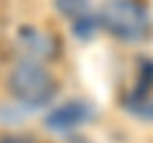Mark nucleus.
Wrapping results in <instances>:
<instances>
[{
  "mask_svg": "<svg viewBox=\"0 0 153 143\" xmlns=\"http://www.w3.org/2000/svg\"><path fill=\"white\" fill-rule=\"evenodd\" d=\"M94 118V107L89 100L84 97H69L64 102L51 105L44 115V128L56 136H69V133L79 130Z\"/></svg>",
  "mask_w": 153,
  "mask_h": 143,
  "instance_id": "3",
  "label": "nucleus"
},
{
  "mask_svg": "<svg viewBox=\"0 0 153 143\" xmlns=\"http://www.w3.org/2000/svg\"><path fill=\"white\" fill-rule=\"evenodd\" d=\"M16 46L21 51V56L36 59V61H46V64L59 51L54 33H49L41 26H33V23H23V26L16 28Z\"/></svg>",
  "mask_w": 153,
  "mask_h": 143,
  "instance_id": "4",
  "label": "nucleus"
},
{
  "mask_svg": "<svg viewBox=\"0 0 153 143\" xmlns=\"http://www.w3.org/2000/svg\"><path fill=\"white\" fill-rule=\"evenodd\" d=\"M0 143H38V141L33 136H28V133H3Z\"/></svg>",
  "mask_w": 153,
  "mask_h": 143,
  "instance_id": "9",
  "label": "nucleus"
},
{
  "mask_svg": "<svg viewBox=\"0 0 153 143\" xmlns=\"http://www.w3.org/2000/svg\"><path fill=\"white\" fill-rule=\"evenodd\" d=\"M51 5H54V13L59 18H64L66 23H74L79 18L94 13L92 0H51Z\"/></svg>",
  "mask_w": 153,
  "mask_h": 143,
  "instance_id": "6",
  "label": "nucleus"
},
{
  "mask_svg": "<svg viewBox=\"0 0 153 143\" xmlns=\"http://www.w3.org/2000/svg\"><path fill=\"white\" fill-rule=\"evenodd\" d=\"M5 89L26 110H49L59 95V79L46 61L21 56L5 72Z\"/></svg>",
  "mask_w": 153,
  "mask_h": 143,
  "instance_id": "1",
  "label": "nucleus"
},
{
  "mask_svg": "<svg viewBox=\"0 0 153 143\" xmlns=\"http://www.w3.org/2000/svg\"><path fill=\"white\" fill-rule=\"evenodd\" d=\"M100 28L117 44H143L153 33V16L146 0H105L97 8Z\"/></svg>",
  "mask_w": 153,
  "mask_h": 143,
  "instance_id": "2",
  "label": "nucleus"
},
{
  "mask_svg": "<svg viewBox=\"0 0 153 143\" xmlns=\"http://www.w3.org/2000/svg\"><path fill=\"white\" fill-rule=\"evenodd\" d=\"M69 31H71V36H74L76 41H92L94 36L102 31V28H100L97 10L89 13V16H84V18H79V21H74V23H69Z\"/></svg>",
  "mask_w": 153,
  "mask_h": 143,
  "instance_id": "7",
  "label": "nucleus"
},
{
  "mask_svg": "<svg viewBox=\"0 0 153 143\" xmlns=\"http://www.w3.org/2000/svg\"><path fill=\"white\" fill-rule=\"evenodd\" d=\"M135 89L143 92H153V56H143L138 59V69H135Z\"/></svg>",
  "mask_w": 153,
  "mask_h": 143,
  "instance_id": "8",
  "label": "nucleus"
},
{
  "mask_svg": "<svg viewBox=\"0 0 153 143\" xmlns=\"http://www.w3.org/2000/svg\"><path fill=\"white\" fill-rule=\"evenodd\" d=\"M120 107L140 123H153V92H143L133 87L123 95Z\"/></svg>",
  "mask_w": 153,
  "mask_h": 143,
  "instance_id": "5",
  "label": "nucleus"
}]
</instances>
